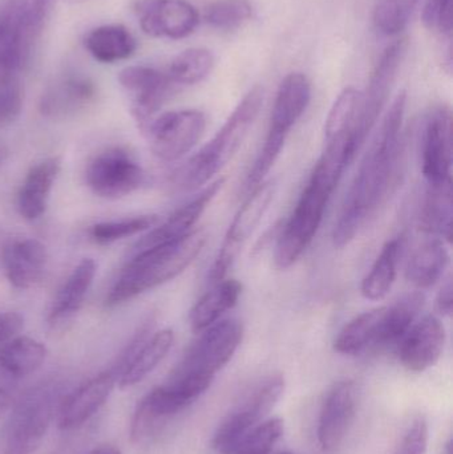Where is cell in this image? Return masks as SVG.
<instances>
[{
  "label": "cell",
  "mask_w": 453,
  "mask_h": 454,
  "mask_svg": "<svg viewBox=\"0 0 453 454\" xmlns=\"http://www.w3.org/2000/svg\"><path fill=\"white\" fill-rule=\"evenodd\" d=\"M406 104L407 93L403 90L391 104L380 129L359 165L332 232L335 247H345L355 238L367 218L395 185Z\"/></svg>",
  "instance_id": "1"
},
{
  "label": "cell",
  "mask_w": 453,
  "mask_h": 454,
  "mask_svg": "<svg viewBox=\"0 0 453 454\" xmlns=\"http://www.w3.org/2000/svg\"><path fill=\"white\" fill-rule=\"evenodd\" d=\"M207 239L204 230H193L181 239L136 254L112 287L106 304L119 306L175 279L193 263Z\"/></svg>",
  "instance_id": "2"
},
{
  "label": "cell",
  "mask_w": 453,
  "mask_h": 454,
  "mask_svg": "<svg viewBox=\"0 0 453 454\" xmlns=\"http://www.w3.org/2000/svg\"><path fill=\"white\" fill-rule=\"evenodd\" d=\"M263 98V88L253 87L215 137L173 172L172 183L185 191H194L210 183L233 160L246 140L262 108Z\"/></svg>",
  "instance_id": "3"
},
{
  "label": "cell",
  "mask_w": 453,
  "mask_h": 454,
  "mask_svg": "<svg viewBox=\"0 0 453 454\" xmlns=\"http://www.w3.org/2000/svg\"><path fill=\"white\" fill-rule=\"evenodd\" d=\"M311 100V84L300 72H293L282 80L271 109L270 122L262 148L246 178L247 191L266 181L271 168L281 156L287 137Z\"/></svg>",
  "instance_id": "4"
},
{
  "label": "cell",
  "mask_w": 453,
  "mask_h": 454,
  "mask_svg": "<svg viewBox=\"0 0 453 454\" xmlns=\"http://www.w3.org/2000/svg\"><path fill=\"white\" fill-rule=\"evenodd\" d=\"M335 189V186L311 173L308 185L295 205L294 212L285 223L277 240L274 253L277 269H289L308 250L321 227Z\"/></svg>",
  "instance_id": "5"
},
{
  "label": "cell",
  "mask_w": 453,
  "mask_h": 454,
  "mask_svg": "<svg viewBox=\"0 0 453 454\" xmlns=\"http://www.w3.org/2000/svg\"><path fill=\"white\" fill-rule=\"evenodd\" d=\"M242 338V322L234 317L221 319L199 333V339L189 347L172 378L197 379L212 384L217 372L236 354Z\"/></svg>",
  "instance_id": "6"
},
{
  "label": "cell",
  "mask_w": 453,
  "mask_h": 454,
  "mask_svg": "<svg viewBox=\"0 0 453 454\" xmlns=\"http://www.w3.org/2000/svg\"><path fill=\"white\" fill-rule=\"evenodd\" d=\"M276 181H263L262 184L255 186L245 200L244 204L234 215L223 238V245L215 256V263L210 269V285H215L220 280L225 279L229 270L238 259L242 248L265 217L276 196Z\"/></svg>",
  "instance_id": "7"
},
{
  "label": "cell",
  "mask_w": 453,
  "mask_h": 454,
  "mask_svg": "<svg viewBox=\"0 0 453 454\" xmlns=\"http://www.w3.org/2000/svg\"><path fill=\"white\" fill-rule=\"evenodd\" d=\"M404 331L403 319L394 304L378 307L350 320L335 338L334 349L356 356L370 348L398 346Z\"/></svg>",
  "instance_id": "8"
},
{
  "label": "cell",
  "mask_w": 453,
  "mask_h": 454,
  "mask_svg": "<svg viewBox=\"0 0 453 454\" xmlns=\"http://www.w3.org/2000/svg\"><path fill=\"white\" fill-rule=\"evenodd\" d=\"M205 129L207 117L201 111L181 109L154 117L143 133L157 159L173 162L193 151Z\"/></svg>",
  "instance_id": "9"
},
{
  "label": "cell",
  "mask_w": 453,
  "mask_h": 454,
  "mask_svg": "<svg viewBox=\"0 0 453 454\" xmlns=\"http://www.w3.org/2000/svg\"><path fill=\"white\" fill-rule=\"evenodd\" d=\"M284 392L285 379L281 375H271L263 379L245 397L244 402L220 424L213 437V448L221 454L230 452L234 444L249 429L265 420Z\"/></svg>",
  "instance_id": "10"
},
{
  "label": "cell",
  "mask_w": 453,
  "mask_h": 454,
  "mask_svg": "<svg viewBox=\"0 0 453 454\" xmlns=\"http://www.w3.org/2000/svg\"><path fill=\"white\" fill-rule=\"evenodd\" d=\"M146 173L132 154L120 148L98 154L85 170L88 188L101 199L129 196L145 184Z\"/></svg>",
  "instance_id": "11"
},
{
  "label": "cell",
  "mask_w": 453,
  "mask_h": 454,
  "mask_svg": "<svg viewBox=\"0 0 453 454\" xmlns=\"http://www.w3.org/2000/svg\"><path fill=\"white\" fill-rule=\"evenodd\" d=\"M406 39L396 40L393 44L388 45L383 51L382 56L372 71L366 92H362L363 98H362L361 116L354 135V146L356 152H359L363 145L367 136L377 124L383 108L387 104L394 82L406 56Z\"/></svg>",
  "instance_id": "12"
},
{
  "label": "cell",
  "mask_w": 453,
  "mask_h": 454,
  "mask_svg": "<svg viewBox=\"0 0 453 454\" xmlns=\"http://www.w3.org/2000/svg\"><path fill=\"white\" fill-rule=\"evenodd\" d=\"M119 82L130 98V111L141 130H145L157 112L175 92L168 74L145 66H132L119 74Z\"/></svg>",
  "instance_id": "13"
},
{
  "label": "cell",
  "mask_w": 453,
  "mask_h": 454,
  "mask_svg": "<svg viewBox=\"0 0 453 454\" xmlns=\"http://www.w3.org/2000/svg\"><path fill=\"white\" fill-rule=\"evenodd\" d=\"M422 173L427 185L452 183V114L433 106L423 122Z\"/></svg>",
  "instance_id": "14"
},
{
  "label": "cell",
  "mask_w": 453,
  "mask_h": 454,
  "mask_svg": "<svg viewBox=\"0 0 453 454\" xmlns=\"http://www.w3.org/2000/svg\"><path fill=\"white\" fill-rule=\"evenodd\" d=\"M133 12L149 36L184 39L199 26V13L186 0H136Z\"/></svg>",
  "instance_id": "15"
},
{
  "label": "cell",
  "mask_w": 453,
  "mask_h": 454,
  "mask_svg": "<svg viewBox=\"0 0 453 454\" xmlns=\"http://www.w3.org/2000/svg\"><path fill=\"white\" fill-rule=\"evenodd\" d=\"M447 333L443 322L435 315L415 320L398 343L402 365L411 372H425L433 367L443 355Z\"/></svg>",
  "instance_id": "16"
},
{
  "label": "cell",
  "mask_w": 453,
  "mask_h": 454,
  "mask_svg": "<svg viewBox=\"0 0 453 454\" xmlns=\"http://www.w3.org/2000/svg\"><path fill=\"white\" fill-rule=\"evenodd\" d=\"M98 95V87L90 77L63 74L43 93L40 114L51 120L74 119L95 106Z\"/></svg>",
  "instance_id": "17"
},
{
  "label": "cell",
  "mask_w": 453,
  "mask_h": 454,
  "mask_svg": "<svg viewBox=\"0 0 453 454\" xmlns=\"http://www.w3.org/2000/svg\"><path fill=\"white\" fill-rule=\"evenodd\" d=\"M225 181H213L209 185L205 186L199 194L191 201L178 207L175 213L170 215L167 221L161 225H156L145 237L141 238L135 246L136 254L164 243L173 242L193 231V227L199 223L205 210L212 204L213 200L217 197L218 192L223 186Z\"/></svg>",
  "instance_id": "18"
},
{
  "label": "cell",
  "mask_w": 453,
  "mask_h": 454,
  "mask_svg": "<svg viewBox=\"0 0 453 454\" xmlns=\"http://www.w3.org/2000/svg\"><path fill=\"white\" fill-rule=\"evenodd\" d=\"M356 407V387L353 381L335 384L322 405L318 421V442L324 450L340 447L353 423Z\"/></svg>",
  "instance_id": "19"
},
{
  "label": "cell",
  "mask_w": 453,
  "mask_h": 454,
  "mask_svg": "<svg viewBox=\"0 0 453 454\" xmlns=\"http://www.w3.org/2000/svg\"><path fill=\"white\" fill-rule=\"evenodd\" d=\"M8 282L19 290L34 287L48 264L47 247L34 238L13 237L2 256Z\"/></svg>",
  "instance_id": "20"
},
{
  "label": "cell",
  "mask_w": 453,
  "mask_h": 454,
  "mask_svg": "<svg viewBox=\"0 0 453 454\" xmlns=\"http://www.w3.org/2000/svg\"><path fill=\"white\" fill-rule=\"evenodd\" d=\"M48 399H34L21 405L11 424L4 454H34L42 444L52 420Z\"/></svg>",
  "instance_id": "21"
},
{
  "label": "cell",
  "mask_w": 453,
  "mask_h": 454,
  "mask_svg": "<svg viewBox=\"0 0 453 454\" xmlns=\"http://www.w3.org/2000/svg\"><path fill=\"white\" fill-rule=\"evenodd\" d=\"M116 383L113 373L108 371L90 379L69 395L59 410V428L71 431L87 423L105 404Z\"/></svg>",
  "instance_id": "22"
},
{
  "label": "cell",
  "mask_w": 453,
  "mask_h": 454,
  "mask_svg": "<svg viewBox=\"0 0 453 454\" xmlns=\"http://www.w3.org/2000/svg\"><path fill=\"white\" fill-rule=\"evenodd\" d=\"M188 403L178 396L168 384L157 387L138 402L130 423V439L141 442L151 437L160 427L188 407Z\"/></svg>",
  "instance_id": "23"
},
{
  "label": "cell",
  "mask_w": 453,
  "mask_h": 454,
  "mask_svg": "<svg viewBox=\"0 0 453 454\" xmlns=\"http://www.w3.org/2000/svg\"><path fill=\"white\" fill-rule=\"evenodd\" d=\"M60 168V159L50 157L37 162L27 173L18 193V210L24 220L35 221L44 215Z\"/></svg>",
  "instance_id": "24"
},
{
  "label": "cell",
  "mask_w": 453,
  "mask_h": 454,
  "mask_svg": "<svg viewBox=\"0 0 453 454\" xmlns=\"http://www.w3.org/2000/svg\"><path fill=\"white\" fill-rule=\"evenodd\" d=\"M96 277V263L93 259L84 258L79 262L59 290L48 322L52 327H59L68 322L84 303L85 296Z\"/></svg>",
  "instance_id": "25"
},
{
  "label": "cell",
  "mask_w": 453,
  "mask_h": 454,
  "mask_svg": "<svg viewBox=\"0 0 453 454\" xmlns=\"http://www.w3.org/2000/svg\"><path fill=\"white\" fill-rule=\"evenodd\" d=\"M242 285L237 279H223L197 301L189 314V323L194 333H201L220 322L226 312L238 303Z\"/></svg>",
  "instance_id": "26"
},
{
  "label": "cell",
  "mask_w": 453,
  "mask_h": 454,
  "mask_svg": "<svg viewBox=\"0 0 453 454\" xmlns=\"http://www.w3.org/2000/svg\"><path fill=\"white\" fill-rule=\"evenodd\" d=\"M175 343V333L169 328L151 333L136 351L121 375L117 379L120 388L125 389L143 381L169 354Z\"/></svg>",
  "instance_id": "27"
},
{
  "label": "cell",
  "mask_w": 453,
  "mask_h": 454,
  "mask_svg": "<svg viewBox=\"0 0 453 454\" xmlns=\"http://www.w3.org/2000/svg\"><path fill=\"white\" fill-rule=\"evenodd\" d=\"M449 264V253L444 240L431 238L412 253L407 264V280L419 290H427L441 280Z\"/></svg>",
  "instance_id": "28"
},
{
  "label": "cell",
  "mask_w": 453,
  "mask_h": 454,
  "mask_svg": "<svg viewBox=\"0 0 453 454\" xmlns=\"http://www.w3.org/2000/svg\"><path fill=\"white\" fill-rule=\"evenodd\" d=\"M84 45L95 60L104 64L127 60L137 48L135 37L121 24H105L92 29L85 36Z\"/></svg>",
  "instance_id": "29"
},
{
  "label": "cell",
  "mask_w": 453,
  "mask_h": 454,
  "mask_svg": "<svg viewBox=\"0 0 453 454\" xmlns=\"http://www.w3.org/2000/svg\"><path fill=\"white\" fill-rule=\"evenodd\" d=\"M452 217V183L427 185L420 210V230L433 238L451 242Z\"/></svg>",
  "instance_id": "30"
},
{
  "label": "cell",
  "mask_w": 453,
  "mask_h": 454,
  "mask_svg": "<svg viewBox=\"0 0 453 454\" xmlns=\"http://www.w3.org/2000/svg\"><path fill=\"white\" fill-rule=\"evenodd\" d=\"M403 247V235L385 243L371 270L362 282L361 293L364 298L369 301H382L388 295L395 283Z\"/></svg>",
  "instance_id": "31"
},
{
  "label": "cell",
  "mask_w": 453,
  "mask_h": 454,
  "mask_svg": "<svg viewBox=\"0 0 453 454\" xmlns=\"http://www.w3.org/2000/svg\"><path fill=\"white\" fill-rule=\"evenodd\" d=\"M47 347L28 336H16L0 349V367L16 378L39 370L47 359Z\"/></svg>",
  "instance_id": "32"
},
{
  "label": "cell",
  "mask_w": 453,
  "mask_h": 454,
  "mask_svg": "<svg viewBox=\"0 0 453 454\" xmlns=\"http://www.w3.org/2000/svg\"><path fill=\"white\" fill-rule=\"evenodd\" d=\"M215 56L205 48H189L170 63L168 76L176 85H193L209 76Z\"/></svg>",
  "instance_id": "33"
},
{
  "label": "cell",
  "mask_w": 453,
  "mask_h": 454,
  "mask_svg": "<svg viewBox=\"0 0 453 454\" xmlns=\"http://www.w3.org/2000/svg\"><path fill=\"white\" fill-rule=\"evenodd\" d=\"M419 0H377L375 28L385 36H395L406 29Z\"/></svg>",
  "instance_id": "34"
},
{
  "label": "cell",
  "mask_w": 453,
  "mask_h": 454,
  "mask_svg": "<svg viewBox=\"0 0 453 454\" xmlns=\"http://www.w3.org/2000/svg\"><path fill=\"white\" fill-rule=\"evenodd\" d=\"M284 421L269 419L246 432L228 454H270L284 434Z\"/></svg>",
  "instance_id": "35"
},
{
  "label": "cell",
  "mask_w": 453,
  "mask_h": 454,
  "mask_svg": "<svg viewBox=\"0 0 453 454\" xmlns=\"http://www.w3.org/2000/svg\"><path fill=\"white\" fill-rule=\"evenodd\" d=\"M160 218L156 215H137V217L124 218L120 221L96 223L90 229V237L96 243L109 245L124 238L133 237L140 232L148 231L159 225Z\"/></svg>",
  "instance_id": "36"
},
{
  "label": "cell",
  "mask_w": 453,
  "mask_h": 454,
  "mask_svg": "<svg viewBox=\"0 0 453 454\" xmlns=\"http://www.w3.org/2000/svg\"><path fill=\"white\" fill-rule=\"evenodd\" d=\"M252 13L249 0H217L207 7L205 19L215 28L233 31L246 23Z\"/></svg>",
  "instance_id": "37"
},
{
  "label": "cell",
  "mask_w": 453,
  "mask_h": 454,
  "mask_svg": "<svg viewBox=\"0 0 453 454\" xmlns=\"http://www.w3.org/2000/svg\"><path fill=\"white\" fill-rule=\"evenodd\" d=\"M423 24L431 31L451 34L452 0H427L422 15Z\"/></svg>",
  "instance_id": "38"
},
{
  "label": "cell",
  "mask_w": 453,
  "mask_h": 454,
  "mask_svg": "<svg viewBox=\"0 0 453 454\" xmlns=\"http://www.w3.org/2000/svg\"><path fill=\"white\" fill-rule=\"evenodd\" d=\"M24 93L20 82H15L0 88V127L18 119L23 109Z\"/></svg>",
  "instance_id": "39"
},
{
  "label": "cell",
  "mask_w": 453,
  "mask_h": 454,
  "mask_svg": "<svg viewBox=\"0 0 453 454\" xmlns=\"http://www.w3.org/2000/svg\"><path fill=\"white\" fill-rule=\"evenodd\" d=\"M428 445V426L423 418L415 419L407 429L396 454H425Z\"/></svg>",
  "instance_id": "40"
},
{
  "label": "cell",
  "mask_w": 453,
  "mask_h": 454,
  "mask_svg": "<svg viewBox=\"0 0 453 454\" xmlns=\"http://www.w3.org/2000/svg\"><path fill=\"white\" fill-rule=\"evenodd\" d=\"M24 327V317L18 312L0 314V343H7L16 338Z\"/></svg>",
  "instance_id": "41"
},
{
  "label": "cell",
  "mask_w": 453,
  "mask_h": 454,
  "mask_svg": "<svg viewBox=\"0 0 453 454\" xmlns=\"http://www.w3.org/2000/svg\"><path fill=\"white\" fill-rule=\"evenodd\" d=\"M452 280L449 279L444 283L436 298V309L443 317H449L452 314Z\"/></svg>",
  "instance_id": "42"
},
{
  "label": "cell",
  "mask_w": 453,
  "mask_h": 454,
  "mask_svg": "<svg viewBox=\"0 0 453 454\" xmlns=\"http://www.w3.org/2000/svg\"><path fill=\"white\" fill-rule=\"evenodd\" d=\"M11 407V397L7 392L0 389V419L7 413Z\"/></svg>",
  "instance_id": "43"
},
{
  "label": "cell",
  "mask_w": 453,
  "mask_h": 454,
  "mask_svg": "<svg viewBox=\"0 0 453 454\" xmlns=\"http://www.w3.org/2000/svg\"><path fill=\"white\" fill-rule=\"evenodd\" d=\"M13 237L15 235L10 234V232L0 231V261H2L3 254H4L5 248L8 247Z\"/></svg>",
  "instance_id": "44"
},
{
  "label": "cell",
  "mask_w": 453,
  "mask_h": 454,
  "mask_svg": "<svg viewBox=\"0 0 453 454\" xmlns=\"http://www.w3.org/2000/svg\"><path fill=\"white\" fill-rule=\"evenodd\" d=\"M88 454H122L121 450L119 448L114 447V445H101V447L95 448V450H90Z\"/></svg>",
  "instance_id": "45"
},
{
  "label": "cell",
  "mask_w": 453,
  "mask_h": 454,
  "mask_svg": "<svg viewBox=\"0 0 453 454\" xmlns=\"http://www.w3.org/2000/svg\"><path fill=\"white\" fill-rule=\"evenodd\" d=\"M5 23H7V15H5V11L3 13H0V42H2L3 35H4Z\"/></svg>",
  "instance_id": "46"
},
{
  "label": "cell",
  "mask_w": 453,
  "mask_h": 454,
  "mask_svg": "<svg viewBox=\"0 0 453 454\" xmlns=\"http://www.w3.org/2000/svg\"><path fill=\"white\" fill-rule=\"evenodd\" d=\"M8 151L7 148H5V145H3V144H0V165L4 162V160L7 159Z\"/></svg>",
  "instance_id": "47"
},
{
  "label": "cell",
  "mask_w": 453,
  "mask_h": 454,
  "mask_svg": "<svg viewBox=\"0 0 453 454\" xmlns=\"http://www.w3.org/2000/svg\"><path fill=\"white\" fill-rule=\"evenodd\" d=\"M278 454H293L292 452H281V453H278Z\"/></svg>",
  "instance_id": "48"
}]
</instances>
